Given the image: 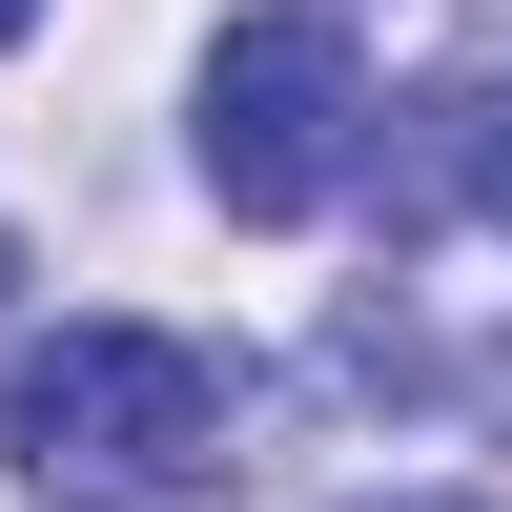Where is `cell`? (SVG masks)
Instances as JSON below:
<instances>
[{
    "instance_id": "6da1fadb",
    "label": "cell",
    "mask_w": 512,
    "mask_h": 512,
    "mask_svg": "<svg viewBox=\"0 0 512 512\" xmlns=\"http://www.w3.org/2000/svg\"><path fill=\"white\" fill-rule=\"evenodd\" d=\"M226 431H246V369L185 349V328H123V308L41 328L0 369V451H21L41 512H185L226 472Z\"/></svg>"
},
{
    "instance_id": "7a4b0ae2",
    "label": "cell",
    "mask_w": 512,
    "mask_h": 512,
    "mask_svg": "<svg viewBox=\"0 0 512 512\" xmlns=\"http://www.w3.org/2000/svg\"><path fill=\"white\" fill-rule=\"evenodd\" d=\"M349 164H369V62L328 0H267L205 41V205L226 226H328Z\"/></svg>"
},
{
    "instance_id": "3957f363",
    "label": "cell",
    "mask_w": 512,
    "mask_h": 512,
    "mask_svg": "<svg viewBox=\"0 0 512 512\" xmlns=\"http://www.w3.org/2000/svg\"><path fill=\"white\" fill-rule=\"evenodd\" d=\"M349 185H390V246H431V226L512 246V82H410V103H369Z\"/></svg>"
},
{
    "instance_id": "277c9868",
    "label": "cell",
    "mask_w": 512,
    "mask_h": 512,
    "mask_svg": "<svg viewBox=\"0 0 512 512\" xmlns=\"http://www.w3.org/2000/svg\"><path fill=\"white\" fill-rule=\"evenodd\" d=\"M349 512H492V492H349Z\"/></svg>"
},
{
    "instance_id": "5b68a950",
    "label": "cell",
    "mask_w": 512,
    "mask_h": 512,
    "mask_svg": "<svg viewBox=\"0 0 512 512\" xmlns=\"http://www.w3.org/2000/svg\"><path fill=\"white\" fill-rule=\"evenodd\" d=\"M0 287H21V226H0Z\"/></svg>"
},
{
    "instance_id": "8992f818",
    "label": "cell",
    "mask_w": 512,
    "mask_h": 512,
    "mask_svg": "<svg viewBox=\"0 0 512 512\" xmlns=\"http://www.w3.org/2000/svg\"><path fill=\"white\" fill-rule=\"evenodd\" d=\"M21 21H41V0H0V41H21Z\"/></svg>"
}]
</instances>
